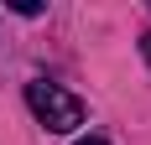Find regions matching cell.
Listing matches in <instances>:
<instances>
[{"mask_svg":"<svg viewBox=\"0 0 151 145\" xmlns=\"http://www.w3.org/2000/svg\"><path fill=\"white\" fill-rule=\"evenodd\" d=\"M78 145H109V140H99V135H89V140H78Z\"/></svg>","mask_w":151,"mask_h":145,"instance_id":"3957f363","label":"cell"},{"mask_svg":"<svg viewBox=\"0 0 151 145\" xmlns=\"http://www.w3.org/2000/svg\"><path fill=\"white\" fill-rule=\"evenodd\" d=\"M26 104H31V114L42 119L52 135H68V130H78L83 124V99H73L68 88H58V83H26Z\"/></svg>","mask_w":151,"mask_h":145,"instance_id":"6da1fadb","label":"cell"},{"mask_svg":"<svg viewBox=\"0 0 151 145\" xmlns=\"http://www.w3.org/2000/svg\"><path fill=\"white\" fill-rule=\"evenodd\" d=\"M141 52H146V62H151V31H146V42H141Z\"/></svg>","mask_w":151,"mask_h":145,"instance_id":"7a4b0ae2","label":"cell"}]
</instances>
